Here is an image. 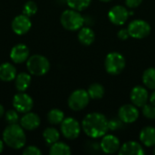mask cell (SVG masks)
<instances>
[{
    "label": "cell",
    "mask_w": 155,
    "mask_h": 155,
    "mask_svg": "<svg viewBox=\"0 0 155 155\" xmlns=\"http://www.w3.org/2000/svg\"><path fill=\"white\" fill-rule=\"evenodd\" d=\"M5 108H4V106L0 104V118H2V117L5 115Z\"/></svg>",
    "instance_id": "d590c367"
},
{
    "label": "cell",
    "mask_w": 155,
    "mask_h": 155,
    "mask_svg": "<svg viewBox=\"0 0 155 155\" xmlns=\"http://www.w3.org/2000/svg\"><path fill=\"white\" fill-rule=\"evenodd\" d=\"M49 60L42 54H34L29 56L26 61L28 73L35 76H43L50 70Z\"/></svg>",
    "instance_id": "3957f363"
},
{
    "label": "cell",
    "mask_w": 155,
    "mask_h": 155,
    "mask_svg": "<svg viewBox=\"0 0 155 155\" xmlns=\"http://www.w3.org/2000/svg\"><path fill=\"white\" fill-rule=\"evenodd\" d=\"M20 125L26 131H34L37 129L41 124V119L39 115L33 112H28L23 114V116L20 118Z\"/></svg>",
    "instance_id": "2e32d148"
},
{
    "label": "cell",
    "mask_w": 155,
    "mask_h": 155,
    "mask_svg": "<svg viewBox=\"0 0 155 155\" xmlns=\"http://www.w3.org/2000/svg\"><path fill=\"white\" fill-rule=\"evenodd\" d=\"M90 96L86 90L77 89L74 90L68 98V106L71 110L74 112H79L84 110L89 104Z\"/></svg>",
    "instance_id": "8992f818"
},
{
    "label": "cell",
    "mask_w": 155,
    "mask_h": 155,
    "mask_svg": "<svg viewBox=\"0 0 155 155\" xmlns=\"http://www.w3.org/2000/svg\"><path fill=\"white\" fill-rule=\"evenodd\" d=\"M60 129L63 136L68 140H74L81 134V125L79 122L73 117L64 118L61 123Z\"/></svg>",
    "instance_id": "ba28073f"
},
{
    "label": "cell",
    "mask_w": 155,
    "mask_h": 155,
    "mask_svg": "<svg viewBox=\"0 0 155 155\" xmlns=\"http://www.w3.org/2000/svg\"><path fill=\"white\" fill-rule=\"evenodd\" d=\"M31 27H32V21L30 17L24 14L16 15L11 23L12 31L17 35H25L30 31Z\"/></svg>",
    "instance_id": "30bf717a"
},
{
    "label": "cell",
    "mask_w": 155,
    "mask_h": 155,
    "mask_svg": "<svg viewBox=\"0 0 155 155\" xmlns=\"http://www.w3.org/2000/svg\"><path fill=\"white\" fill-rule=\"evenodd\" d=\"M143 84L152 90H155V68L150 67L146 69L143 74Z\"/></svg>",
    "instance_id": "484cf974"
},
{
    "label": "cell",
    "mask_w": 155,
    "mask_h": 155,
    "mask_svg": "<svg viewBox=\"0 0 155 155\" xmlns=\"http://www.w3.org/2000/svg\"><path fill=\"white\" fill-rule=\"evenodd\" d=\"M23 154L24 155H41L42 152L41 150L35 146V145H28L26 147H25L24 151H23Z\"/></svg>",
    "instance_id": "1f68e13d"
},
{
    "label": "cell",
    "mask_w": 155,
    "mask_h": 155,
    "mask_svg": "<svg viewBox=\"0 0 155 155\" xmlns=\"http://www.w3.org/2000/svg\"><path fill=\"white\" fill-rule=\"evenodd\" d=\"M118 153L120 155H143L145 152L139 143L129 141L120 147Z\"/></svg>",
    "instance_id": "e0dca14e"
},
{
    "label": "cell",
    "mask_w": 155,
    "mask_h": 155,
    "mask_svg": "<svg viewBox=\"0 0 155 155\" xmlns=\"http://www.w3.org/2000/svg\"><path fill=\"white\" fill-rule=\"evenodd\" d=\"M100 1L104 2V3H107V2H110V1H112V0H100Z\"/></svg>",
    "instance_id": "74e56055"
},
{
    "label": "cell",
    "mask_w": 155,
    "mask_h": 155,
    "mask_svg": "<svg viewBox=\"0 0 155 155\" xmlns=\"http://www.w3.org/2000/svg\"><path fill=\"white\" fill-rule=\"evenodd\" d=\"M91 1L92 0H66V3L70 8L80 12L86 9L90 5Z\"/></svg>",
    "instance_id": "4316f807"
},
{
    "label": "cell",
    "mask_w": 155,
    "mask_h": 155,
    "mask_svg": "<svg viewBox=\"0 0 155 155\" xmlns=\"http://www.w3.org/2000/svg\"><path fill=\"white\" fill-rule=\"evenodd\" d=\"M4 147H5V143L3 141V139H0V153H3L4 151Z\"/></svg>",
    "instance_id": "8d00e7d4"
},
{
    "label": "cell",
    "mask_w": 155,
    "mask_h": 155,
    "mask_svg": "<svg viewBox=\"0 0 155 155\" xmlns=\"http://www.w3.org/2000/svg\"><path fill=\"white\" fill-rule=\"evenodd\" d=\"M130 36L135 39H143L151 33V25L148 22L142 19H135L128 25Z\"/></svg>",
    "instance_id": "52a82bcc"
},
{
    "label": "cell",
    "mask_w": 155,
    "mask_h": 155,
    "mask_svg": "<svg viewBox=\"0 0 155 155\" xmlns=\"http://www.w3.org/2000/svg\"><path fill=\"white\" fill-rule=\"evenodd\" d=\"M15 87L18 92H25L32 82V77L29 73L22 72L16 74L15 78Z\"/></svg>",
    "instance_id": "d6986e66"
},
{
    "label": "cell",
    "mask_w": 155,
    "mask_h": 155,
    "mask_svg": "<svg viewBox=\"0 0 155 155\" xmlns=\"http://www.w3.org/2000/svg\"><path fill=\"white\" fill-rule=\"evenodd\" d=\"M30 56V50L25 44H17L10 51V59L15 64H22L27 61Z\"/></svg>",
    "instance_id": "4fadbf2b"
},
{
    "label": "cell",
    "mask_w": 155,
    "mask_h": 155,
    "mask_svg": "<svg viewBox=\"0 0 155 155\" xmlns=\"http://www.w3.org/2000/svg\"><path fill=\"white\" fill-rule=\"evenodd\" d=\"M149 100H150V103L152 104L155 105V90L153 92V94H151V96L149 97Z\"/></svg>",
    "instance_id": "e575fe53"
},
{
    "label": "cell",
    "mask_w": 155,
    "mask_h": 155,
    "mask_svg": "<svg viewBox=\"0 0 155 155\" xmlns=\"http://www.w3.org/2000/svg\"><path fill=\"white\" fill-rule=\"evenodd\" d=\"M124 123L119 118V117H114L110 120H108V127L110 131H118L121 130L124 127Z\"/></svg>",
    "instance_id": "f546056e"
},
{
    "label": "cell",
    "mask_w": 155,
    "mask_h": 155,
    "mask_svg": "<svg viewBox=\"0 0 155 155\" xmlns=\"http://www.w3.org/2000/svg\"><path fill=\"white\" fill-rule=\"evenodd\" d=\"M143 114L149 120H155V105L152 104H146L143 106Z\"/></svg>",
    "instance_id": "4dcf8cb0"
},
{
    "label": "cell",
    "mask_w": 155,
    "mask_h": 155,
    "mask_svg": "<svg viewBox=\"0 0 155 155\" xmlns=\"http://www.w3.org/2000/svg\"><path fill=\"white\" fill-rule=\"evenodd\" d=\"M84 133L92 139L104 136L109 131L107 118L100 113L88 114L82 122Z\"/></svg>",
    "instance_id": "6da1fadb"
},
{
    "label": "cell",
    "mask_w": 155,
    "mask_h": 155,
    "mask_svg": "<svg viewBox=\"0 0 155 155\" xmlns=\"http://www.w3.org/2000/svg\"><path fill=\"white\" fill-rule=\"evenodd\" d=\"M46 118L49 124H51L52 125H57V124H61V123L64 121V114L62 110L54 108L47 113Z\"/></svg>",
    "instance_id": "cb8c5ba5"
},
{
    "label": "cell",
    "mask_w": 155,
    "mask_h": 155,
    "mask_svg": "<svg viewBox=\"0 0 155 155\" xmlns=\"http://www.w3.org/2000/svg\"><path fill=\"white\" fill-rule=\"evenodd\" d=\"M5 122L8 124H18L20 122L19 113L15 109L8 110L5 114Z\"/></svg>",
    "instance_id": "83f0119b"
},
{
    "label": "cell",
    "mask_w": 155,
    "mask_h": 155,
    "mask_svg": "<svg viewBox=\"0 0 155 155\" xmlns=\"http://www.w3.org/2000/svg\"><path fill=\"white\" fill-rule=\"evenodd\" d=\"M153 153L155 154V148H154V150H153Z\"/></svg>",
    "instance_id": "f35d334b"
},
{
    "label": "cell",
    "mask_w": 155,
    "mask_h": 155,
    "mask_svg": "<svg viewBox=\"0 0 155 155\" xmlns=\"http://www.w3.org/2000/svg\"><path fill=\"white\" fill-rule=\"evenodd\" d=\"M43 138L48 145H52L59 141L60 133L54 127H47L43 132Z\"/></svg>",
    "instance_id": "7402d4cb"
},
{
    "label": "cell",
    "mask_w": 155,
    "mask_h": 155,
    "mask_svg": "<svg viewBox=\"0 0 155 155\" xmlns=\"http://www.w3.org/2000/svg\"><path fill=\"white\" fill-rule=\"evenodd\" d=\"M140 141L146 147L155 146V128L153 126H146L140 132Z\"/></svg>",
    "instance_id": "ffe728a7"
},
{
    "label": "cell",
    "mask_w": 155,
    "mask_h": 155,
    "mask_svg": "<svg viewBox=\"0 0 155 155\" xmlns=\"http://www.w3.org/2000/svg\"><path fill=\"white\" fill-rule=\"evenodd\" d=\"M95 34L90 27H82L78 32V40L84 45H90L94 42Z\"/></svg>",
    "instance_id": "44dd1931"
},
{
    "label": "cell",
    "mask_w": 155,
    "mask_h": 155,
    "mask_svg": "<svg viewBox=\"0 0 155 155\" xmlns=\"http://www.w3.org/2000/svg\"><path fill=\"white\" fill-rule=\"evenodd\" d=\"M60 22L64 29L68 31H77L83 27L84 24V18L79 13V11L70 8L62 13Z\"/></svg>",
    "instance_id": "277c9868"
},
{
    "label": "cell",
    "mask_w": 155,
    "mask_h": 155,
    "mask_svg": "<svg viewBox=\"0 0 155 155\" xmlns=\"http://www.w3.org/2000/svg\"><path fill=\"white\" fill-rule=\"evenodd\" d=\"M140 113L137 106L131 104H124L120 107L118 111V117L125 124H133L139 118Z\"/></svg>",
    "instance_id": "7c38bea8"
},
{
    "label": "cell",
    "mask_w": 155,
    "mask_h": 155,
    "mask_svg": "<svg viewBox=\"0 0 155 155\" xmlns=\"http://www.w3.org/2000/svg\"><path fill=\"white\" fill-rule=\"evenodd\" d=\"M13 107L19 114L28 113L34 107L33 98L25 92H18L13 98Z\"/></svg>",
    "instance_id": "9c48e42d"
},
{
    "label": "cell",
    "mask_w": 155,
    "mask_h": 155,
    "mask_svg": "<svg viewBox=\"0 0 155 155\" xmlns=\"http://www.w3.org/2000/svg\"><path fill=\"white\" fill-rule=\"evenodd\" d=\"M17 74L16 68L11 63H3L0 64V80L3 82L14 81Z\"/></svg>",
    "instance_id": "ac0fdd59"
},
{
    "label": "cell",
    "mask_w": 155,
    "mask_h": 155,
    "mask_svg": "<svg viewBox=\"0 0 155 155\" xmlns=\"http://www.w3.org/2000/svg\"><path fill=\"white\" fill-rule=\"evenodd\" d=\"M117 36H118V38L121 39L122 41H125V40H127L129 37H131L127 28H122L121 30H119L118 33H117Z\"/></svg>",
    "instance_id": "d6a6232c"
},
{
    "label": "cell",
    "mask_w": 155,
    "mask_h": 155,
    "mask_svg": "<svg viewBox=\"0 0 155 155\" xmlns=\"http://www.w3.org/2000/svg\"><path fill=\"white\" fill-rule=\"evenodd\" d=\"M49 153L51 155H70L72 153V151L70 146L65 143L56 142L51 145Z\"/></svg>",
    "instance_id": "603a6c76"
},
{
    "label": "cell",
    "mask_w": 155,
    "mask_h": 155,
    "mask_svg": "<svg viewBox=\"0 0 155 155\" xmlns=\"http://www.w3.org/2000/svg\"><path fill=\"white\" fill-rule=\"evenodd\" d=\"M87 93L91 99L99 100L104 95V87L99 83H94L88 87Z\"/></svg>",
    "instance_id": "d4e9b609"
},
{
    "label": "cell",
    "mask_w": 155,
    "mask_h": 155,
    "mask_svg": "<svg viewBox=\"0 0 155 155\" xmlns=\"http://www.w3.org/2000/svg\"><path fill=\"white\" fill-rule=\"evenodd\" d=\"M129 15V11L123 5H114L108 12V18L110 22L115 25H124L128 20Z\"/></svg>",
    "instance_id": "8fae6325"
},
{
    "label": "cell",
    "mask_w": 155,
    "mask_h": 155,
    "mask_svg": "<svg viewBox=\"0 0 155 155\" xmlns=\"http://www.w3.org/2000/svg\"><path fill=\"white\" fill-rule=\"evenodd\" d=\"M143 3V0H125V4L129 8H136Z\"/></svg>",
    "instance_id": "836d02e7"
},
{
    "label": "cell",
    "mask_w": 155,
    "mask_h": 155,
    "mask_svg": "<svg viewBox=\"0 0 155 155\" xmlns=\"http://www.w3.org/2000/svg\"><path fill=\"white\" fill-rule=\"evenodd\" d=\"M2 138L5 144L14 150L25 148L26 143L25 129L18 124H8L3 132Z\"/></svg>",
    "instance_id": "7a4b0ae2"
},
{
    "label": "cell",
    "mask_w": 155,
    "mask_h": 155,
    "mask_svg": "<svg viewBox=\"0 0 155 155\" xmlns=\"http://www.w3.org/2000/svg\"><path fill=\"white\" fill-rule=\"evenodd\" d=\"M101 150L107 154L115 153L119 151L121 145H120V140L113 134H105L103 136V139L100 143Z\"/></svg>",
    "instance_id": "9a60e30c"
},
{
    "label": "cell",
    "mask_w": 155,
    "mask_h": 155,
    "mask_svg": "<svg viewBox=\"0 0 155 155\" xmlns=\"http://www.w3.org/2000/svg\"><path fill=\"white\" fill-rule=\"evenodd\" d=\"M37 9H38V7H37V5L35 4V2L32 1V0H29L23 6V14L29 16V17H31V16H33L34 15L36 14Z\"/></svg>",
    "instance_id": "f1b7e54d"
},
{
    "label": "cell",
    "mask_w": 155,
    "mask_h": 155,
    "mask_svg": "<svg viewBox=\"0 0 155 155\" xmlns=\"http://www.w3.org/2000/svg\"><path fill=\"white\" fill-rule=\"evenodd\" d=\"M126 61L124 56L118 52L109 53L104 60V67L106 72L112 75L121 74L125 68Z\"/></svg>",
    "instance_id": "5b68a950"
},
{
    "label": "cell",
    "mask_w": 155,
    "mask_h": 155,
    "mask_svg": "<svg viewBox=\"0 0 155 155\" xmlns=\"http://www.w3.org/2000/svg\"><path fill=\"white\" fill-rule=\"evenodd\" d=\"M149 97L150 96H149L147 89L141 85H137V86L134 87L132 89L131 94H130L132 104L137 107L144 106L148 103Z\"/></svg>",
    "instance_id": "5bb4252c"
}]
</instances>
